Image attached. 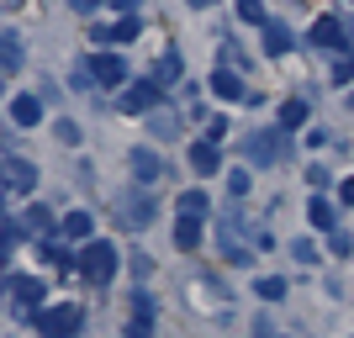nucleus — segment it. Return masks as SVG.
I'll return each instance as SVG.
<instances>
[{"label":"nucleus","mask_w":354,"mask_h":338,"mask_svg":"<svg viewBox=\"0 0 354 338\" xmlns=\"http://www.w3.org/2000/svg\"><path fill=\"white\" fill-rule=\"evenodd\" d=\"M339 201H344V206H354V180H344V185H339Z\"/></svg>","instance_id":"obj_33"},{"label":"nucleus","mask_w":354,"mask_h":338,"mask_svg":"<svg viewBox=\"0 0 354 338\" xmlns=\"http://www.w3.org/2000/svg\"><path fill=\"white\" fill-rule=\"evenodd\" d=\"M307 222L317 227V233H333V227H339V217H333V206H328L323 196H312V206H307Z\"/></svg>","instance_id":"obj_15"},{"label":"nucleus","mask_w":354,"mask_h":338,"mask_svg":"<svg viewBox=\"0 0 354 338\" xmlns=\"http://www.w3.org/2000/svg\"><path fill=\"white\" fill-rule=\"evenodd\" d=\"M254 291L265 296V301H281V296H286V280H281V275H265L259 285H254Z\"/></svg>","instance_id":"obj_25"},{"label":"nucleus","mask_w":354,"mask_h":338,"mask_svg":"<svg viewBox=\"0 0 354 338\" xmlns=\"http://www.w3.org/2000/svg\"><path fill=\"white\" fill-rule=\"evenodd\" d=\"M117 217H122V227H143V222H153V201H143V196H122Z\"/></svg>","instance_id":"obj_4"},{"label":"nucleus","mask_w":354,"mask_h":338,"mask_svg":"<svg viewBox=\"0 0 354 338\" xmlns=\"http://www.w3.org/2000/svg\"><path fill=\"white\" fill-rule=\"evenodd\" d=\"M6 291L16 296V307H37V301H43V280H37V275H11V280H6Z\"/></svg>","instance_id":"obj_5"},{"label":"nucleus","mask_w":354,"mask_h":338,"mask_svg":"<svg viewBox=\"0 0 354 338\" xmlns=\"http://www.w3.org/2000/svg\"><path fill=\"white\" fill-rule=\"evenodd\" d=\"M238 16L254 21V27H265V6H259V0H238Z\"/></svg>","instance_id":"obj_26"},{"label":"nucleus","mask_w":354,"mask_h":338,"mask_svg":"<svg viewBox=\"0 0 354 338\" xmlns=\"http://www.w3.org/2000/svg\"><path fill=\"white\" fill-rule=\"evenodd\" d=\"M11 122L16 127H37V122H43V101H37V95H16L11 101Z\"/></svg>","instance_id":"obj_8"},{"label":"nucleus","mask_w":354,"mask_h":338,"mask_svg":"<svg viewBox=\"0 0 354 338\" xmlns=\"http://www.w3.org/2000/svg\"><path fill=\"white\" fill-rule=\"evenodd\" d=\"M291 48H296L291 27L286 21H265V53H291Z\"/></svg>","instance_id":"obj_13"},{"label":"nucleus","mask_w":354,"mask_h":338,"mask_svg":"<svg viewBox=\"0 0 354 338\" xmlns=\"http://www.w3.org/2000/svg\"><path fill=\"white\" fill-rule=\"evenodd\" d=\"M27 222L37 227V233H48V227H53V212H48V206H32V212H27Z\"/></svg>","instance_id":"obj_27"},{"label":"nucleus","mask_w":354,"mask_h":338,"mask_svg":"<svg viewBox=\"0 0 354 338\" xmlns=\"http://www.w3.org/2000/svg\"><path fill=\"white\" fill-rule=\"evenodd\" d=\"M0 53H6V74L21 69V37H16V32H6V37H0Z\"/></svg>","instance_id":"obj_23"},{"label":"nucleus","mask_w":354,"mask_h":338,"mask_svg":"<svg viewBox=\"0 0 354 338\" xmlns=\"http://www.w3.org/2000/svg\"><path fill=\"white\" fill-rule=\"evenodd\" d=\"M64 338H69V333H64Z\"/></svg>","instance_id":"obj_38"},{"label":"nucleus","mask_w":354,"mask_h":338,"mask_svg":"<svg viewBox=\"0 0 354 338\" xmlns=\"http://www.w3.org/2000/svg\"><path fill=\"white\" fill-rule=\"evenodd\" d=\"M307 43H317V48H344V21H339V16H317V21H312V32H307Z\"/></svg>","instance_id":"obj_3"},{"label":"nucleus","mask_w":354,"mask_h":338,"mask_svg":"<svg viewBox=\"0 0 354 338\" xmlns=\"http://www.w3.org/2000/svg\"><path fill=\"white\" fill-rule=\"evenodd\" d=\"M133 37H138V16L127 11V16H122V21H117V27H111V32H106V37H101V43H133Z\"/></svg>","instance_id":"obj_21"},{"label":"nucleus","mask_w":354,"mask_h":338,"mask_svg":"<svg viewBox=\"0 0 354 338\" xmlns=\"http://www.w3.org/2000/svg\"><path fill=\"white\" fill-rule=\"evenodd\" d=\"M90 69H95V85H122V79H127V64H122L117 53H101Z\"/></svg>","instance_id":"obj_7"},{"label":"nucleus","mask_w":354,"mask_h":338,"mask_svg":"<svg viewBox=\"0 0 354 338\" xmlns=\"http://www.w3.org/2000/svg\"><path fill=\"white\" fill-rule=\"evenodd\" d=\"M153 79H159L164 90H169V85H175V79H180V53H175V48H169V53H164V59H159V69H153Z\"/></svg>","instance_id":"obj_20"},{"label":"nucleus","mask_w":354,"mask_h":338,"mask_svg":"<svg viewBox=\"0 0 354 338\" xmlns=\"http://www.w3.org/2000/svg\"><path fill=\"white\" fill-rule=\"evenodd\" d=\"M159 95H164V85L148 74V79H138V85L122 90V111H153V106H159Z\"/></svg>","instance_id":"obj_2"},{"label":"nucleus","mask_w":354,"mask_h":338,"mask_svg":"<svg viewBox=\"0 0 354 338\" xmlns=\"http://www.w3.org/2000/svg\"><path fill=\"white\" fill-rule=\"evenodd\" d=\"M148 133H153V138H175V133H180V111L153 106V111H148Z\"/></svg>","instance_id":"obj_10"},{"label":"nucleus","mask_w":354,"mask_h":338,"mask_svg":"<svg viewBox=\"0 0 354 338\" xmlns=\"http://www.w3.org/2000/svg\"><path fill=\"white\" fill-rule=\"evenodd\" d=\"M333 79H339V85H344V79H354V59H344L339 69H333Z\"/></svg>","instance_id":"obj_32"},{"label":"nucleus","mask_w":354,"mask_h":338,"mask_svg":"<svg viewBox=\"0 0 354 338\" xmlns=\"http://www.w3.org/2000/svg\"><path fill=\"white\" fill-rule=\"evenodd\" d=\"M207 212H212L207 191H185V196H180V217H207Z\"/></svg>","instance_id":"obj_19"},{"label":"nucleus","mask_w":354,"mask_h":338,"mask_svg":"<svg viewBox=\"0 0 354 338\" xmlns=\"http://www.w3.org/2000/svg\"><path fill=\"white\" fill-rule=\"evenodd\" d=\"M37 323H43V333H69V328L80 323V312H74V307H48Z\"/></svg>","instance_id":"obj_12"},{"label":"nucleus","mask_w":354,"mask_h":338,"mask_svg":"<svg viewBox=\"0 0 354 338\" xmlns=\"http://www.w3.org/2000/svg\"><path fill=\"white\" fill-rule=\"evenodd\" d=\"M191 6H212V0H191Z\"/></svg>","instance_id":"obj_36"},{"label":"nucleus","mask_w":354,"mask_h":338,"mask_svg":"<svg viewBox=\"0 0 354 338\" xmlns=\"http://www.w3.org/2000/svg\"><path fill=\"white\" fill-rule=\"evenodd\" d=\"M291 254H296V259H301V265H312V259H317V249H312L307 238H301V243H296V249H291Z\"/></svg>","instance_id":"obj_30"},{"label":"nucleus","mask_w":354,"mask_h":338,"mask_svg":"<svg viewBox=\"0 0 354 338\" xmlns=\"http://www.w3.org/2000/svg\"><path fill=\"white\" fill-rule=\"evenodd\" d=\"M32 185H37V169H32L27 159H6V191H21V196H27Z\"/></svg>","instance_id":"obj_6"},{"label":"nucleus","mask_w":354,"mask_h":338,"mask_svg":"<svg viewBox=\"0 0 354 338\" xmlns=\"http://www.w3.org/2000/svg\"><path fill=\"white\" fill-rule=\"evenodd\" d=\"M227 191H233V196H249V175H243V169H233V175H227Z\"/></svg>","instance_id":"obj_29"},{"label":"nucleus","mask_w":354,"mask_h":338,"mask_svg":"<svg viewBox=\"0 0 354 338\" xmlns=\"http://www.w3.org/2000/svg\"><path fill=\"white\" fill-rule=\"evenodd\" d=\"M80 275L95 280V285L111 280V275H117V249H111V243H85V254H80Z\"/></svg>","instance_id":"obj_1"},{"label":"nucleus","mask_w":354,"mask_h":338,"mask_svg":"<svg viewBox=\"0 0 354 338\" xmlns=\"http://www.w3.org/2000/svg\"><path fill=\"white\" fill-rule=\"evenodd\" d=\"M133 175L143 180V185H153V180L164 175V164L153 159V153H148V148H138V153H133Z\"/></svg>","instance_id":"obj_17"},{"label":"nucleus","mask_w":354,"mask_h":338,"mask_svg":"<svg viewBox=\"0 0 354 338\" xmlns=\"http://www.w3.org/2000/svg\"><path fill=\"white\" fill-rule=\"evenodd\" d=\"M6 6H21V0H6Z\"/></svg>","instance_id":"obj_37"},{"label":"nucleus","mask_w":354,"mask_h":338,"mask_svg":"<svg viewBox=\"0 0 354 338\" xmlns=\"http://www.w3.org/2000/svg\"><path fill=\"white\" fill-rule=\"evenodd\" d=\"M148 328H153V301L133 296V328H127V338H148Z\"/></svg>","instance_id":"obj_14"},{"label":"nucleus","mask_w":354,"mask_h":338,"mask_svg":"<svg viewBox=\"0 0 354 338\" xmlns=\"http://www.w3.org/2000/svg\"><path fill=\"white\" fill-rule=\"evenodd\" d=\"M191 169L196 175H217V143H212V138L191 143Z\"/></svg>","instance_id":"obj_11"},{"label":"nucleus","mask_w":354,"mask_h":338,"mask_svg":"<svg viewBox=\"0 0 354 338\" xmlns=\"http://www.w3.org/2000/svg\"><path fill=\"white\" fill-rule=\"evenodd\" d=\"M249 153H254V159H281L286 143H281V138H249Z\"/></svg>","instance_id":"obj_22"},{"label":"nucleus","mask_w":354,"mask_h":338,"mask_svg":"<svg viewBox=\"0 0 354 338\" xmlns=\"http://www.w3.org/2000/svg\"><path fill=\"white\" fill-rule=\"evenodd\" d=\"M175 243L191 254L196 243H201V217H180V222H175Z\"/></svg>","instance_id":"obj_18"},{"label":"nucleus","mask_w":354,"mask_h":338,"mask_svg":"<svg viewBox=\"0 0 354 338\" xmlns=\"http://www.w3.org/2000/svg\"><path fill=\"white\" fill-rule=\"evenodd\" d=\"M53 133H59V143H64V148H74V143H80V127H74V122H59Z\"/></svg>","instance_id":"obj_28"},{"label":"nucleus","mask_w":354,"mask_h":338,"mask_svg":"<svg viewBox=\"0 0 354 338\" xmlns=\"http://www.w3.org/2000/svg\"><path fill=\"white\" fill-rule=\"evenodd\" d=\"M207 138H212V143H222V138H227V122H222V117L207 122Z\"/></svg>","instance_id":"obj_31"},{"label":"nucleus","mask_w":354,"mask_h":338,"mask_svg":"<svg viewBox=\"0 0 354 338\" xmlns=\"http://www.w3.org/2000/svg\"><path fill=\"white\" fill-rule=\"evenodd\" d=\"M90 233H95L90 212H69V217H64V238H74V243H90Z\"/></svg>","instance_id":"obj_16"},{"label":"nucleus","mask_w":354,"mask_h":338,"mask_svg":"<svg viewBox=\"0 0 354 338\" xmlns=\"http://www.w3.org/2000/svg\"><path fill=\"white\" fill-rule=\"evenodd\" d=\"M212 90H217L222 101H249V90H243V79H238L233 69H217V74H212Z\"/></svg>","instance_id":"obj_9"},{"label":"nucleus","mask_w":354,"mask_h":338,"mask_svg":"<svg viewBox=\"0 0 354 338\" xmlns=\"http://www.w3.org/2000/svg\"><path fill=\"white\" fill-rule=\"evenodd\" d=\"M74 11H95V0H69Z\"/></svg>","instance_id":"obj_34"},{"label":"nucleus","mask_w":354,"mask_h":338,"mask_svg":"<svg viewBox=\"0 0 354 338\" xmlns=\"http://www.w3.org/2000/svg\"><path fill=\"white\" fill-rule=\"evenodd\" d=\"M111 6H117V11H133V6H138V0H111Z\"/></svg>","instance_id":"obj_35"},{"label":"nucleus","mask_w":354,"mask_h":338,"mask_svg":"<svg viewBox=\"0 0 354 338\" xmlns=\"http://www.w3.org/2000/svg\"><path fill=\"white\" fill-rule=\"evenodd\" d=\"M307 122V101H286L281 106V127H301Z\"/></svg>","instance_id":"obj_24"}]
</instances>
